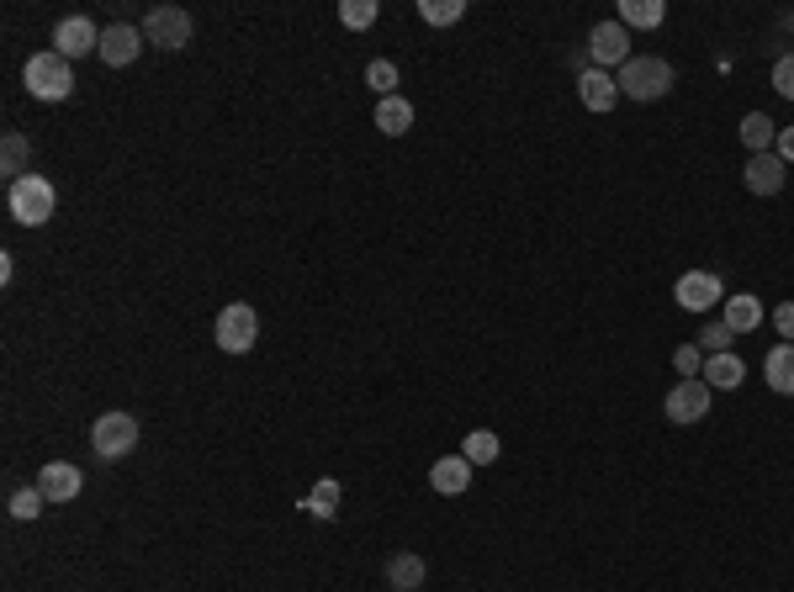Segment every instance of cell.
<instances>
[{"label": "cell", "mask_w": 794, "mask_h": 592, "mask_svg": "<svg viewBox=\"0 0 794 592\" xmlns=\"http://www.w3.org/2000/svg\"><path fill=\"white\" fill-rule=\"evenodd\" d=\"M472 471H477V466H472L466 455H440V460L429 466V487H434L440 498H461V492L472 487Z\"/></svg>", "instance_id": "cell-13"}, {"label": "cell", "mask_w": 794, "mask_h": 592, "mask_svg": "<svg viewBox=\"0 0 794 592\" xmlns=\"http://www.w3.org/2000/svg\"><path fill=\"white\" fill-rule=\"evenodd\" d=\"M578 95H582V106H588V112H599V117H604V112H614V101H620V86H614L610 69H593V64H588V69L578 75Z\"/></svg>", "instance_id": "cell-14"}, {"label": "cell", "mask_w": 794, "mask_h": 592, "mask_svg": "<svg viewBox=\"0 0 794 592\" xmlns=\"http://www.w3.org/2000/svg\"><path fill=\"white\" fill-rule=\"evenodd\" d=\"M91 449L101 460H127L138 449V418L133 413H101L91 423Z\"/></svg>", "instance_id": "cell-4"}, {"label": "cell", "mask_w": 794, "mask_h": 592, "mask_svg": "<svg viewBox=\"0 0 794 592\" xmlns=\"http://www.w3.org/2000/svg\"><path fill=\"white\" fill-rule=\"evenodd\" d=\"M694 344H700L704 355H726V350H731L736 344V333L726 323H704L700 328V339H694Z\"/></svg>", "instance_id": "cell-30"}, {"label": "cell", "mask_w": 794, "mask_h": 592, "mask_svg": "<svg viewBox=\"0 0 794 592\" xmlns=\"http://www.w3.org/2000/svg\"><path fill=\"white\" fill-rule=\"evenodd\" d=\"M213 333H217V350H223V355H249L254 339H260V318H254L249 301H228V307L217 312Z\"/></svg>", "instance_id": "cell-5"}, {"label": "cell", "mask_w": 794, "mask_h": 592, "mask_svg": "<svg viewBox=\"0 0 794 592\" xmlns=\"http://www.w3.org/2000/svg\"><path fill=\"white\" fill-rule=\"evenodd\" d=\"M303 508L313 513V519H334V513H339V481H334V476H324V481H318V487L303 498Z\"/></svg>", "instance_id": "cell-24"}, {"label": "cell", "mask_w": 794, "mask_h": 592, "mask_svg": "<svg viewBox=\"0 0 794 592\" xmlns=\"http://www.w3.org/2000/svg\"><path fill=\"white\" fill-rule=\"evenodd\" d=\"M101 64L106 69H127V64L144 54V27H127V22H112V27L101 32Z\"/></svg>", "instance_id": "cell-11"}, {"label": "cell", "mask_w": 794, "mask_h": 592, "mask_svg": "<svg viewBox=\"0 0 794 592\" xmlns=\"http://www.w3.org/2000/svg\"><path fill=\"white\" fill-rule=\"evenodd\" d=\"M27 138H22V133H5V144H0V170H5V180H11V185H16V180L27 175Z\"/></svg>", "instance_id": "cell-23"}, {"label": "cell", "mask_w": 794, "mask_h": 592, "mask_svg": "<svg viewBox=\"0 0 794 592\" xmlns=\"http://www.w3.org/2000/svg\"><path fill=\"white\" fill-rule=\"evenodd\" d=\"M366 86L376 101H387V95H397V64L393 59H371L366 64Z\"/></svg>", "instance_id": "cell-27"}, {"label": "cell", "mask_w": 794, "mask_h": 592, "mask_svg": "<svg viewBox=\"0 0 794 592\" xmlns=\"http://www.w3.org/2000/svg\"><path fill=\"white\" fill-rule=\"evenodd\" d=\"M614 86H620L625 101H662L672 90V64L657 59V54H631V59L620 64Z\"/></svg>", "instance_id": "cell-1"}, {"label": "cell", "mask_w": 794, "mask_h": 592, "mask_svg": "<svg viewBox=\"0 0 794 592\" xmlns=\"http://www.w3.org/2000/svg\"><path fill=\"white\" fill-rule=\"evenodd\" d=\"M429 577V566L419 550H397L393 561H387V582H393V592H419Z\"/></svg>", "instance_id": "cell-18"}, {"label": "cell", "mask_w": 794, "mask_h": 592, "mask_svg": "<svg viewBox=\"0 0 794 592\" xmlns=\"http://www.w3.org/2000/svg\"><path fill=\"white\" fill-rule=\"evenodd\" d=\"M784 170H790V164H784L779 153H752L741 180H747L752 196H779V191H784Z\"/></svg>", "instance_id": "cell-15"}, {"label": "cell", "mask_w": 794, "mask_h": 592, "mask_svg": "<svg viewBox=\"0 0 794 592\" xmlns=\"http://www.w3.org/2000/svg\"><path fill=\"white\" fill-rule=\"evenodd\" d=\"M588 59H593V69H620V64L631 59V32L620 27V22H599V27L588 32Z\"/></svg>", "instance_id": "cell-9"}, {"label": "cell", "mask_w": 794, "mask_h": 592, "mask_svg": "<svg viewBox=\"0 0 794 592\" xmlns=\"http://www.w3.org/2000/svg\"><path fill=\"white\" fill-rule=\"evenodd\" d=\"M80 487H86V476H80V466H69V460H48V466L37 471V492H43L48 503H75Z\"/></svg>", "instance_id": "cell-12"}, {"label": "cell", "mask_w": 794, "mask_h": 592, "mask_svg": "<svg viewBox=\"0 0 794 592\" xmlns=\"http://www.w3.org/2000/svg\"><path fill=\"white\" fill-rule=\"evenodd\" d=\"M662 16H668V5H662V0H620V16H614V22H620V27L631 32H651V27H662Z\"/></svg>", "instance_id": "cell-20"}, {"label": "cell", "mask_w": 794, "mask_h": 592, "mask_svg": "<svg viewBox=\"0 0 794 592\" xmlns=\"http://www.w3.org/2000/svg\"><path fill=\"white\" fill-rule=\"evenodd\" d=\"M419 16L429 27H451V22L466 16V0H419Z\"/></svg>", "instance_id": "cell-26"}, {"label": "cell", "mask_w": 794, "mask_h": 592, "mask_svg": "<svg viewBox=\"0 0 794 592\" xmlns=\"http://www.w3.org/2000/svg\"><path fill=\"white\" fill-rule=\"evenodd\" d=\"M763 382L779 391V397H794V344H773L763 360Z\"/></svg>", "instance_id": "cell-19"}, {"label": "cell", "mask_w": 794, "mask_h": 592, "mask_svg": "<svg viewBox=\"0 0 794 592\" xmlns=\"http://www.w3.org/2000/svg\"><path fill=\"white\" fill-rule=\"evenodd\" d=\"M95 48H101V27L91 16H64L54 27V54H64V59H86Z\"/></svg>", "instance_id": "cell-10"}, {"label": "cell", "mask_w": 794, "mask_h": 592, "mask_svg": "<svg viewBox=\"0 0 794 592\" xmlns=\"http://www.w3.org/2000/svg\"><path fill=\"white\" fill-rule=\"evenodd\" d=\"M672 371H678L683 382H694V376L704 371V350L700 344H678V350H672Z\"/></svg>", "instance_id": "cell-31"}, {"label": "cell", "mask_w": 794, "mask_h": 592, "mask_svg": "<svg viewBox=\"0 0 794 592\" xmlns=\"http://www.w3.org/2000/svg\"><path fill=\"white\" fill-rule=\"evenodd\" d=\"M662 413H668V423H700L704 413H710V386L694 376V382H678L668 386V397H662Z\"/></svg>", "instance_id": "cell-8"}, {"label": "cell", "mask_w": 794, "mask_h": 592, "mask_svg": "<svg viewBox=\"0 0 794 592\" xmlns=\"http://www.w3.org/2000/svg\"><path fill=\"white\" fill-rule=\"evenodd\" d=\"M741 376H747V365H741V355H704V371H700V382L710 386V391H736L741 386Z\"/></svg>", "instance_id": "cell-17"}, {"label": "cell", "mask_w": 794, "mask_h": 592, "mask_svg": "<svg viewBox=\"0 0 794 592\" xmlns=\"http://www.w3.org/2000/svg\"><path fill=\"white\" fill-rule=\"evenodd\" d=\"M678 307H689V312H710V307H721L726 301V281L715 275V270H689V275H678Z\"/></svg>", "instance_id": "cell-7"}, {"label": "cell", "mask_w": 794, "mask_h": 592, "mask_svg": "<svg viewBox=\"0 0 794 592\" xmlns=\"http://www.w3.org/2000/svg\"><path fill=\"white\" fill-rule=\"evenodd\" d=\"M773 328L784 333V344H794V301H779V307H773Z\"/></svg>", "instance_id": "cell-33"}, {"label": "cell", "mask_w": 794, "mask_h": 592, "mask_svg": "<svg viewBox=\"0 0 794 592\" xmlns=\"http://www.w3.org/2000/svg\"><path fill=\"white\" fill-rule=\"evenodd\" d=\"M498 449H503V444H498V434H492V429H472V434H466V444H461V455H466L472 466H488V460H498Z\"/></svg>", "instance_id": "cell-25"}, {"label": "cell", "mask_w": 794, "mask_h": 592, "mask_svg": "<svg viewBox=\"0 0 794 592\" xmlns=\"http://www.w3.org/2000/svg\"><path fill=\"white\" fill-rule=\"evenodd\" d=\"M22 86H27V95H37V101H64V95L75 90V69H69L64 54L43 48V54H32V59L22 64Z\"/></svg>", "instance_id": "cell-3"}, {"label": "cell", "mask_w": 794, "mask_h": 592, "mask_svg": "<svg viewBox=\"0 0 794 592\" xmlns=\"http://www.w3.org/2000/svg\"><path fill=\"white\" fill-rule=\"evenodd\" d=\"M5 207H11V217H16L22 228H43V223L54 217V207H59V191H54V180L22 175L5 191Z\"/></svg>", "instance_id": "cell-2"}, {"label": "cell", "mask_w": 794, "mask_h": 592, "mask_svg": "<svg viewBox=\"0 0 794 592\" xmlns=\"http://www.w3.org/2000/svg\"><path fill=\"white\" fill-rule=\"evenodd\" d=\"M773 138H779L773 117H763V112H747V117H741V144H747V153H773Z\"/></svg>", "instance_id": "cell-22"}, {"label": "cell", "mask_w": 794, "mask_h": 592, "mask_svg": "<svg viewBox=\"0 0 794 592\" xmlns=\"http://www.w3.org/2000/svg\"><path fill=\"white\" fill-rule=\"evenodd\" d=\"M11 519H37V513H43V508H48V498H43V492H37V487H16V492H11Z\"/></svg>", "instance_id": "cell-29"}, {"label": "cell", "mask_w": 794, "mask_h": 592, "mask_svg": "<svg viewBox=\"0 0 794 592\" xmlns=\"http://www.w3.org/2000/svg\"><path fill=\"white\" fill-rule=\"evenodd\" d=\"M376 16H382V5H376V0H344V5H339V22H344L350 32H366Z\"/></svg>", "instance_id": "cell-28"}, {"label": "cell", "mask_w": 794, "mask_h": 592, "mask_svg": "<svg viewBox=\"0 0 794 592\" xmlns=\"http://www.w3.org/2000/svg\"><path fill=\"white\" fill-rule=\"evenodd\" d=\"M376 127H382L387 138H402V133L413 127V101H402V95H387V101H376Z\"/></svg>", "instance_id": "cell-21"}, {"label": "cell", "mask_w": 794, "mask_h": 592, "mask_svg": "<svg viewBox=\"0 0 794 592\" xmlns=\"http://www.w3.org/2000/svg\"><path fill=\"white\" fill-rule=\"evenodd\" d=\"M191 32H196V22H191V11H185V5H154L149 16H144V43L165 48V54L185 48V43H191Z\"/></svg>", "instance_id": "cell-6"}, {"label": "cell", "mask_w": 794, "mask_h": 592, "mask_svg": "<svg viewBox=\"0 0 794 592\" xmlns=\"http://www.w3.org/2000/svg\"><path fill=\"white\" fill-rule=\"evenodd\" d=\"M763 318H768V312H763V301H758L752 292L726 296V301H721V323L731 328L736 339H741V333H758V323H763Z\"/></svg>", "instance_id": "cell-16"}, {"label": "cell", "mask_w": 794, "mask_h": 592, "mask_svg": "<svg viewBox=\"0 0 794 592\" xmlns=\"http://www.w3.org/2000/svg\"><path fill=\"white\" fill-rule=\"evenodd\" d=\"M773 153H779L784 164H794V127H779V138H773Z\"/></svg>", "instance_id": "cell-34"}, {"label": "cell", "mask_w": 794, "mask_h": 592, "mask_svg": "<svg viewBox=\"0 0 794 592\" xmlns=\"http://www.w3.org/2000/svg\"><path fill=\"white\" fill-rule=\"evenodd\" d=\"M11 275H16V260H11V254H0V286H11Z\"/></svg>", "instance_id": "cell-35"}, {"label": "cell", "mask_w": 794, "mask_h": 592, "mask_svg": "<svg viewBox=\"0 0 794 592\" xmlns=\"http://www.w3.org/2000/svg\"><path fill=\"white\" fill-rule=\"evenodd\" d=\"M773 90H779L784 101H794V54H784V59L773 64Z\"/></svg>", "instance_id": "cell-32"}]
</instances>
